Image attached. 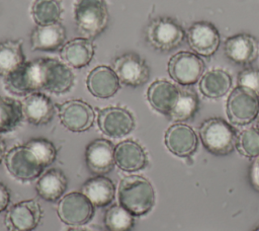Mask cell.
Segmentation results:
<instances>
[{
  "label": "cell",
  "mask_w": 259,
  "mask_h": 231,
  "mask_svg": "<svg viewBox=\"0 0 259 231\" xmlns=\"http://www.w3.org/2000/svg\"><path fill=\"white\" fill-rule=\"evenodd\" d=\"M118 202L134 216L149 213L155 203V191L151 182L140 175H128L121 179L117 190Z\"/></svg>",
  "instance_id": "6da1fadb"
},
{
  "label": "cell",
  "mask_w": 259,
  "mask_h": 231,
  "mask_svg": "<svg viewBox=\"0 0 259 231\" xmlns=\"http://www.w3.org/2000/svg\"><path fill=\"white\" fill-rule=\"evenodd\" d=\"M109 13L104 0H76L74 22L77 31L88 40H93L104 31Z\"/></svg>",
  "instance_id": "7a4b0ae2"
},
{
  "label": "cell",
  "mask_w": 259,
  "mask_h": 231,
  "mask_svg": "<svg viewBox=\"0 0 259 231\" xmlns=\"http://www.w3.org/2000/svg\"><path fill=\"white\" fill-rule=\"evenodd\" d=\"M236 130L221 118H209L199 126V137L204 148L213 155L225 156L234 151Z\"/></svg>",
  "instance_id": "3957f363"
},
{
  "label": "cell",
  "mask_w": 259,
  "mask_h": 231,
  "mask_svg": "<svg viewBox=\"0 0 259 231\" xmlns=\"http://www.w3.org/2000/svg\"><path fill=\"white\" fill-rule=\"evenodd\" d=\"M145 38L154 50L169 52L178 48L183 43L185 31L174 19L170 17H157L147 25Z\"/></svg>",
  "instance_id": "277c9868"
},
{
  "label": "cell",
  "mask_w": 259,
  "mask_h": 231,
  "mask_svg": "<svg viewBox=\"0 0 259 231\" xmlns=\"http://www.w3.org/2000/svg\"><path fill=\"white\" fill-rule=\"evenodd\" d=\"M226 112L232 124L236 126L249 125L255 121L259 112V94L238 85L227 99Z\"/></svg>",
  "instance_id": "5b68a950"
},
{
  "label": "cell",
  "mask_w": 259,
  "mask_h": 231,
  "mask_svg": "<svg viewBox=\"0 0 259 231\" xmlns=\"http://www.w3.org/2000/svg\"><path fill=\"white\" fill-rule=\"evenodd\" d=\"M9 173L18 180L29 181L39 177L45 167L34 153L25 145L10 149L4 158Z\"/></svg>",
  "instance_id": "8992f818"
},
{
  "label": "cell",
  "mask_w": 259,
  "mask_h": 231,
  "mask_svg": "<svg viewBox=\"0 0 259 231\" xmlns=\"http://www.w3.org/2000/svg\"><path fill=\"white\" fill-rule=\"evenodd\" d=\"M204 69L205 65L201 57L187 51L174 54L167 65L170 77L183 86L192 85L200 80Z\"/></svg>",
  "instance_id": "52a82bcc"
},
{
  "label": "cell",
  "mask_w": 259,
  "mask_h": 231,
  "mask_svg": "<svg viewBox=\"0 0 259 231\" xmlns=\"http://www.w3.org/2000/svg\"><path fill=\"white\" fill-rule=\"evenodd\" d=\"M57 214L63 223L81 226L93 218L94 206L82 191H72L59 200Z\"/></svg>",
  "instance_id": "ba28073f"
},
{
  "label": "cell",
  "mask_w": 259,
  "mask_h": 231,
  "mask_svg": "<svg viewBox=\"0 0 259 231\" xmlns=\"http://www.w3.org/2000/svg\"><path fill=\"white\" fill-rule=\"evenodd\" d=\"M42 218V209L34 200H24L11 206L5 215V227L8 231H32Z\"/></svg>",
  "instance_id": "9c48e42d"
},
{
  "label": "cell",
  "mask_w": 259,
  "mask_h": 231,
  "mask_svg": "<svg viewBox=\"0 0 259 231\" xmlns=\"http://www.w3.org/2000/svg\"><path fill=\"white\" fill-rule=\"evenodd\" d=\"M113 70L119 82L131 87H139L150 78V68L146 61L135 53L123 54L113 61Z\"/></svg>",
  "instance_id": "30bf717a"
},
{
  "label": "cell",
  "mask_w": 259,
  "mask_h": 231,
  "mask_svg": "<svg viewBox=\"0 0 259 231\" xmlns=\"http://www.w3.org/2000/svg\"><path fill=\"white\" fill-rule=\"evenodd\" d=\"M61 124L72 132H84L89 130L94 123L95 113L87 102L81 99L65 101L58 106Z\"/></svg>",
  "instance_id": "8fae6325"
},
{
  "label": "cell",
  "mask_w": 259,
  "mask_h": 231,
  "mask_svg": "<svg viewBox=\"0 0 259 231\" xmlns=\"http://www.w3.org/2000/svg\"><path fill=\"white\" fill-rule=\"evenodd\" d=\"M97 123L100 131L111 138H121L135 128L133 114L123 107L110 106L98 111Z\"/></svg>",
  "instance_id": "7c38bea8"
},
{
  "label": "cell",
  "mask_w": 259,
  "mask_h": 231,
  "mask_svg": "<svg viewBox=\"0 0 259 231\" xmlns=\"http://www.w3.org/2000/svg\"><path fill=\"white\" fill-rule=\"evenodd\" d=\"M187 43L196 55L210 57L219 49L221 35L212 23L197 21L187 30Z\"/></svg>",
  "instance_id": "4fadbf2b"
},
{
  "label": "cell",
  "mask_w": 259,
  "mask_h": 231,
  "mask_svg": "<svg viewBox=\"0 0 259 231\" xmlns=\"http://www.w3.org/2000/svg\"><path fill=\"white\" fill-rule=\"evenodd\" d=\"M164 142L171 153L186 158L196 151L198 138L191 127L186 124L176 123L166 130Z\"/></svg>",
  "instance_id": "5bb4252c"
},
{
  "label": "cell",
  "mask_w": 259,
  "mask_h": 231,
  "mask_svg": "<svg viewBox=\"0 0 259 231\" xmlns=\"http://www.w3.org/2000/svg\"><path fill=\"white\" fill-rule=\"evenodd\" d=\"M114 146L106 139H95L85 149V162L89 171L96 175L110 172L114 165Z\"/></svg>",
  "instance_id": "9a60e30c"
},
{
  "label": "cell",
  "mask_w": 259,
  "mask_h": 231,
  "mask_svg": "<svg viewBox=\"0 0 259 231\" xmlns=\"http://www.w3.org/2000/svg\"><path fill=\"white\" fill-rule=\"evenodd\" d=\"M225 55L237 65L254 62L259 53L257 40L249 33H237L229 36L224 45Z\"/></svg>",
  "instance_id": "2e32d148"
},
{
  "label": "cell",
  "mask_w": 259,
  "mask_h": 231,
  "mask_svg": "<svg viewBox=\"0 0 259 231\" xmlns=\"http://www.w3.org/2000/svg\"><path fill=\"white\" fill-rule=\"evenodd\" d=\"M23 118L34 126L49 124L56 114V105L40 91L30 93L21 102Z\"/></svg>",
  "instance_id": "e0dca14e"
},
{
  "label": "cell",
  "mask_w": 259,
  "mask_h": 231,
  "mask_svg": "<svg viewBox=\"0 0 259 231\" xmlns=\"http://www.w3.org/2000/svg\"><path fill=\"white\" fill-rule=\"evenodd\" d=\"M114 161L120 170L136 172L147 166L148 157L144 148L138 142L125 140L115 146Z\"/></svg>",
  "instance_id": "ac0fdd59"
},
{
  "label": "cell",
  "mask_w": 259,
  "mask_h": 231,
  "mask_svg": "<svg viewBox=\"0 0 259 231\" xmlns=\"http://www.w3.org/2000/svg\"><path fill=\"white\" fill-rule=\"evenodd\" d=\"M66 40V29L61 22L47 25H36L30 34L32 51L54 52L63 47Z\"/></svg>",
  "instance_id": "d6986e66"
},
{
  "label": "cell",
  "mask_w": 259,
  "mask_h": 231,
  "mask_svg": "<svg viewBox=\"0 0 259 231\" xmlns=\"http://www.w3.org/2000/svg\"><path fill=\"white\" fill-rule=\"evenodd\" d=\"M86 85L89 92L95 97L109 98L118 91L120 82L113 69L107 66H98L88 74Z\"/></svg>",
  "instance_id": "ffe728a7"
},
{
  "label": "cell",
  "mask_w": 259,
  "mask_h": 231,
  "mask_svg": "<svg viewBox=\"0 0 259 231\" xmlns=\"http://www.w3.org/2000/svg\"><path fill=\"white\" fill-rule=\"evenodd\" d=\"M180 88L167 80L154 81L147 91L151 106L160 113L169 115L179 96Z\"/></svg>",
  "instance_id": "44dd1931"
},
{
  "label": "cell",
  "mask_w": 259,
  "mask_h": 231,
  "mask_svg": "<svg viewBox=\"0 0 259 231\" xmlns=\"http://www.w3.org/2000/svg\"><path fill=\"white\" fill-rule=\"evenodd\" d=\"M68 187V178L65 173L58 168H51L40 174L35 190L39 198L48 202L59 201Z\"/></svg>",
  "instance_id": "7402d4cb"
},
{
  "label": "cell",
  "mask_w": 259,
  "mask_h": 231,
  "mask_svg": "<svg viewBox=\"0 0 259 231\" xmlns=\"http://www.w3.org/2000/svg\"><path fill=\"white\" fill-rule=\"evenodd\" d=\"M82 192L94 207L109 206L115 197V186L112 180L105 175H95L87 179L82 185Z\"/></svg>",
  "instance_id": "603a6c76"
},
{
  "label": "cell",
  "mask_w": 259,
  "mask_h": 231,
  "mask_svg": "<svg viewBox=\"0 0 259 231\" xmlns=\"http://www.w3.org/2000/svg\"><path fill=\"white\" fill-rule=\"evenodd\" d=\"M94 56V46L91 40L78 37L70 41L62 47L61 58L63 61L73 67L82 68L87 66Z\"/></svg>",
  "instance_id": "cb8c5ba5"
},
{
  "label": "cell",
  "mask_w": 259,
  "mask_h": 231,
  "mask_svg": "<svg viewBox=\"0 0 259 231\" xmlns=\"http://www.w3.org/2000/svg\"><path fill=\"white\" fill-rule=\"evenodd\" d=\"M232 86L231 75L223 69H212L202 75L199 90L207 98L217 99L226 95Z\"/></svg>",
  "instance_id": "d4e9b609"
},
{
  "label": "cell",
  "mask_w": 259,
  "mask_h": 231,
  "mask_svg": "<svg viewBox=\"0 0 259 231\" xmlns=\"http://www.w3.org/2000/svg\"><path fill=\"white\" fill-rule=\"evenodd\" d=\"M24 62L22 41L6 40L0 43V76L7 77Z\"/></svg>",
  "instance_id": "484cf974"
},
{
  "label": "cell",
  "mask_w": 259,
  "mask_h": 231,
  "mask_svg": "<svg viewBox=\"0 0 259 231\" xmlns=\"http://www.w3.org/2000/svg\"><path fill=\"white\" fill-rule=\"evenodd\" d=\"M198 107L199 100L195 91L192 89L183 88L180 89L177 101L168 117L177 123L187 122L196 114Z\"/></svg>",
  "instance_id": "4316f807"
},
{
  "label": "cell",
  "mask_w": 259,
  "mask_h": 231,
  "mask_svg": "<svg viewBox=\"0 0 259 231\" xmlns=\"http://www.w3.org/2000/svg\"><path fill=\"white\" fill-rule=\"evenodd\" d=\"M22 119L21 103L13 98L0 96V134L15 130Z\"/></svg>",
  "instance_id": "83f0119b"
},
{
  "label": "cell",
  "mask_w": 259,
  "mask_h": 231,
  "mask_svg": "<svg viewBox=\"0 0 259 231\" xmlns=\"http://www.w3.org/2000/svg\"><path fill=\"white\" fill-rule=\"evenodd\" d=\"M104 225L108 231H131L135 226V216L121 205L114 204L104 214Z\"/></svg>",
  "instance_id": "f1b7e54d"
},
{
  "label": "cell",
  "mask_w": 259,
  "mask_h": 231,
  "mask_svg": "<svg viewBox=\"0 0 259 231\" xmlns=\"http://www.w3.org/2000/svg\"><path fill=\"white\" fill-rule=\"evenodd\" d=\"M62 8L58 0H34L31 6V16L37 25L59 22Z\"/></svg>",
  "instance_id": "f546056e"
},
{
  "label": "cell",
  "mask_w": 259,
  "mask_h": 231,
  "mask_svg": "<svg viewBox=\"0 0 259 231\" xmlns=\"http://www.w3.org/2000/svg\"><path fill=\"white\" fill-rule=\"evenodd\" d=\"M237 151L244 157L256 158L259 156V130L250 127L238 134L236 142Z\"/></svg>",
  "instance_id": "4dcf8cb0"
},
{
  "label": "cell",
  "mask_w": 259,
  "mask_h": 231,
  "mask_svg": "<svg viewBox=\"0 0 259 231\" xmlns=\"http://www.w3.org/2000/svg\"><path fill=\"white\" fill-rule=\"evenodd\" d=\"M37 157L39 162L44 165V167L50 166L55 160L57 156V149L55 145L44 138H35L30 139L25 144Z\"/></svg>",
  "instance_id": "1f68e13d"
},
{
  "label": "cell",
  "mask_w": 259,
  "mask_h": 231,
  "mask_svg": "<svg viewBox=\"0 0 259 231\" xmlns=\"http://www.w3.org/2000/svg\"><path fill=\"white\" fill-rule=\"evenodd\" d=\"M238 85L249 88L259 94V68L247 67L240 71Z\"/></svg>",
  "instance_id": "d6a6232c"
},
{
  "label": "cell",
  "mask_w": 259,
  "mask_h": 231,
  "mask_svg": "<svg viewBox=\"0 0 259 231\" xmlns=\"http://www.w3.org/2000/svg\"><path fill=\"white\" fill-rule=\"evenodd\" d=\"M249 178L252 186L259 191V156L255 158L249 169Z\"/></svg>",
  "instance_id": "836d02e7"
},
{
  "label": "cell",
  "mask_w": 259,
  "mask_h": 231,
  "mask_svg": "<svg viewBox=\"0 0 259 231\" xmlns=\"http://www.w3.org/2000/svg\"><path fill=\"white\" fill-rule=\"evenodd\" d=\"M10 203V192L8 187L0 181V214L4 212Z\"/></svg>",
  "instance_id": "e575fe53"
},
{
  "label": "cell",
  "mask_w": 259,
  "mask_h": 231,
  "mask_svg": "<svg viewBox=\"0 0 259 231\" xmlns=\"http://www.w3.org/2000/svg\"><path fill=\"white\" fill-rule=\"evenodd\" d=\"M5 152H6V145L5 142L0 138V163L5 158Z\"/></svg>",
  "instance_id": "d590c367"
},
{
  "label": "cell",
  "mask_w": 259,
  "mask_h": 231,
  "mask_svg": "<svg viewBox=\"0 0 259 231\" xmlns=\"http://www.w3.org/2000/svg\"><path fill=\"white\" fill-rule=\"evenodd\" d=\"M67 231H89V230L84 229V228H81V227H78V226H74V227L68 229Z\"/></svg>",
  "instance_id": "8d00e7d4"
},
{
  "label": "cell",
  "mask_w": 259,
  "mask_h": 231,
  "mask_svg": "<svg viewBox=\"0 0 259 231\" xmlns=\"http://www.w3.org/2000/svg\"><path fill=\"white\" fill-rule=\"evenodd\" d=\"M255 127L259 130V112L257 114V118L255 119Z\"/></svg>",
  "instance_id": "74e56055"
},
{
  "label": "cell",
  "mask_w": 259,
  "mask_h": 231,
  "mask_svg": "<svg viewBox=\"0 0 259 231\" xmlns=\"http://www.w3.org/2000/svg\"><path fill=\"white\" fill-rule=\"evenodd\" d=\"M253 231H259V226H257Z\"/></svg>",
  "instance_id": "f35d334b"
}]
</instances>
